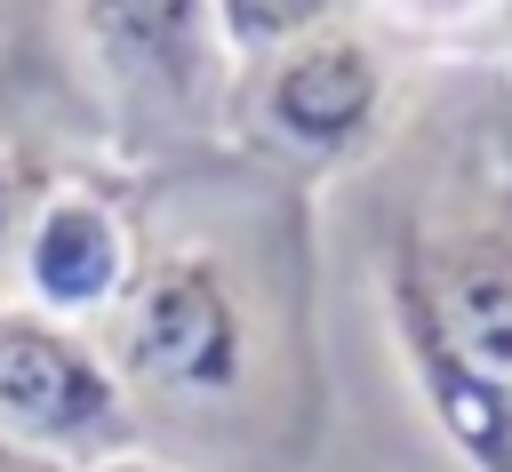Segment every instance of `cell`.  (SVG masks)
Instances as JSON below:
<instances>
[{"label":"cell","instance_id":"cell-1","mask_svg":"<svg viewBox=\"0 0 512 472\" xmlns=\"http://www.w3.org/2000/svg\"><path fill=\"white\" fill-rule=\"evenodd\" d=\"M128 384L144 456L184 472H288L320 424L312 272L288 192L184 184L144 200V256L96 328Z\"/></svg>","mask_w":512,"mask_h":472},{"label":"cell","instance_id":"cell-2","mask_svg":"<svg viewBox=\"0 0 512 472\" xmlns=\"http://www.w3.org/2000/svg\"><path fill=\"white\" fill-rule=\"evenodd\" d=\"M392 120V56L368 24H320L256 64H232L224 136L272 176H328L376 152Z\"/></svg>","mask_w":512,"mask_h":472},{"label":"cell","instance_id":"cell-3","mask_svg":"<svg viewBox=\"0 0 512 472\" xmlns=\"http://www.w3.org/2000/svg\"><path fill=\"white\" fill-rule=\"evenodd\" d=\"M120 144L136 152H200L224 136L232 56L216 40L208 0H56Z\"/></svg>","mask_w":512,"mask_h":472},{"label":"cell","instance_id":"cell-4","mask_svg":"<svg viewBox=\"0 0 512 472\" xmlns=\"http://www.w3.org/2000/svg\"><path fill=\"white\" fill-rule=\"evenodd\" d=\"M0 440H16L56 472L144 456V424L96 328L48 320L32 304H0Z\"/></svg>","mask_w":512,"mask_h":472},{"label":"cell","instance_id":"cell-5","mask_svg":"<svg viewBox=\"0 0 512 472\" xmlns=\"http://www.w3.org/2000/svg\"><path fill=\"white\" fill-rule=\"evenodd\" d=\"M376 296L408 304L456 360L512 384V216L392 224L376 248Z\"/></svg>","mask_w":512,"mask_h":472},{"label":"cell","instance_id":"cell-6","mask_svg":"<svg viewBox=\"0 0 512 472\" xmlns=\"http://www.w3.org/2000/svg\"><path fill=\"white\" fill-rule=\"evenodd\" d=\"M136 256H144V200L112 176L64 168L24 216L8 248V280H16V304L72 328H104L136 280Z\"/></svg>","mask_w":512,"mask_h":472},{"label":"cell","instance_id":"cell-7","mask_svg":"<svg viewBox=\"0 0 512 472\" xmlns=\"http://www.w3.org/2000/svg\"><path fill=\"white\" fill-rule=\"evenodd\" d=\"M376 40L400 48H480L512 24V0H352Z\"/></svg>","mask_w":512,"mask_h":472},{"label":"cell","instance_id":"cell-8","mask_svg":"<svg viewBox=\"0 0 512 472\" xmlns=\"http://www.w3.org/2000/svg\"><path fill=\"white\" fill-rule=\"evenodd\" d=\"M208 8H216V40H224L232 64H256V56L288 48V40L352 16V0H208Z\"/></svg>","mask_w":512,"mask_h":472},{"label":"cell","instance_id":"cell-9","mask_svg":"<svg viewBox=\"0 0 512 472\" xmlns=\"http://www.w3.org/2000/svg\"><path fill=\"white\" fill-rule=\"evenodd\" d=\"M96 472H184V464H168V456H112V464H96Z\"/></svg>","mask_w":512,"mask_h":472},{"label":"cell","instance_id":"cell-10","mask_svg":"<svg viewBox=\"0 0 512 472\" xmlns=\"http://www.w3.org/2000/svg\"><path fill=\"white\" fill-rule=\"evenodd\" d=\"M0 472H56V464H40V456H24L16 440H0Z\"/></svg>","mask_w":512,"mask_h":472}]
</instances>
